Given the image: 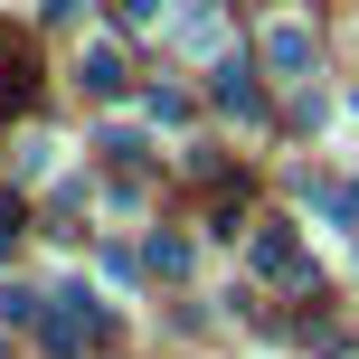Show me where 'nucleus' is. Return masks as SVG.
<instances>
[{"mask_svg": "<svg viewBox=\"0 0 359 359\" xmlns=\"http://www.w3.org/2000/svg\"><path fill=\"white\" fill-rule=\"evenodd\" d=\"M246 265H255V274H274V284H293V274H303L293 227H255V236H246Z\"/></svg>", "mask_w": 359, "mask_h": 359, "instance_id": "7ed1b4c3", "label": "nucleus"}, {"mask_svg": "<svg viewBox=\"0 0 359 359\" xmlns=\"http://www.w3.org/2000/svg\"><path fill=\"white\" fill-rule=\"evenodd\" d=\"M57 170V142H48V133H38V142H19V180H48Z\"/></svg>", "mask_w": 359, "mask_h": 359, "instance_id": "6e6552de", "label": "nucleus"}, {"mask_svg": "<svg viewBox=\"0 0 359 359\" xmlns=\"http://www.w3.org/2000/svg\"><path fill=\"white\" fill-rule=\"evenodd\" d=\"M217 104H227L236 123H265V86H255V76L236 67V57H227V67H217Z\"/></svg>", "mask_w": 359, "mask_h": 359, "instance_id": "20e7f679", "label": "nucleus"}, {"mask_svg": "<svg viewBox=\"0 0 359 359\" xmlns=\"http://www.w3.org/2000/svg\"><path fill=\"white\" fill-rule=\"evenodd\" d=\"M170 38H180V48H217V38H227L217 0H180V10H170Z\"/></svg>", "mask_w": 359, "mask_h": 359, "instance_id": "39448f33", "label": "nucleus"}, {"mask_svg": "<svg viewBox=\"0 0 359 359\" xmlns=\"http://www.w3.org/2000/svg\"><path fill=\"white\" fill-rule=\"evenodd\" d=\"M151 274H189V236H151Z\"/></svg>", "mask_w": 359, "mask_h": 359, "instance_id": "0eeeda50", "label": "nucleus"}, {"mask_svg": "<svg viewBox=\"0 0 359 359\" xmlns=\"http://www.w3.org/2000/svg\"><path fill=\"white\" fill-rule=\"evenodd\" d=\"M255 57H265V76L303 86V76H312V19H303V10H274L265 38H255Z\"/></svg>", "mask_w": 359, "mask_h": 359, "instance_id": "f257e3e1", "label": "nucleus"}, {"mask_svg": "<svg viewBox=\"0 0 359 359\" xmlns=\"http://www.w3.org/2000/svg\"><path fill=\"white\" fill-rule=\"evenodd\" d=\"M48 303H57V312H48V350H86L95 331H104V303H95L86 284H57Z\"/></svg>", "mask_w": 359, "mask_h": 359, "instance_id": "f03ea898", "label": "nucleus"}, {"mask_svg": "<svg viewBox=\"0 0 359 359\" xmlns=\"http://www.w3.org/2000/svg\"><path fill=\"white\" fill-rule=\"evenodd\" d=\"M38 303H48V293H29V284H10V293H0V322H38Z\"/></svg>", "mask_w": 359, "mask_h": 359, "instance_id": "1a4fd4ad", "label": "nucleus"}, {"mask_svg": "<svg viewBox=\"0 0 359 359\" xmlns=\"http://www.w3.org/2000/svg\"><path fill=\"white\" fill-rule=\"evenodd\" d=\"M114 10H123L133 29H151V19H161V0H114Z\"/></svg>", "mask_w": 359, "mask_h": 359, "instance_id": "9d476101", "label": "nucleus"}, {"mask_svg": "<svg viewBox=\"0 0 359 359\" xmlns=\"http://www.w3.org/2000/svg\"><path fill=\"white\" fill-rule=\"evenodd\" d=\"M76 76H86V95H123V57H114V48H86Z\"/></svg>", "mask_w": 359, "mask_h": 359, "instance_id": "423d86ee", "label": "nucleus"}]
</instances>
